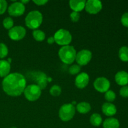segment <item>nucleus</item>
<instances>
[{
	"instance_id": "nucleus-1",
	"label": "nucleus",
	"mask_w": 128,
	"mask_h": 128,
	"mask_svg": "<svg viewBox=\"0 0 128 128\" xmlns=\"http://www.w3.org/2000/svg\"><path fill=\"white\" fill-rule=\"evenodd\" d=\"M26 87V78L22 74L19 72L9 74L2 81L3 91L8 95L12 97L22 94Z\"/></svg>"
},
{
	"instance_id": "nucleus-2",
	"label": "nucleus",
	"mask_w": 128,
	"mask_h": 128,
	"mask_svg": "<svg viewBox=\"0 0 128 128\" xmlns=\"http://www.w3.org/2000/svg\"><path fill=\"white\" fill-rule=\"evenodd\" d=\"M58 56L62 62L71 64L76 60V51L73 46L70 45L62 46L58 51Z\"/></svg>"
},
{
	"instance_id": "nucleus-3",
	"label": "nucleus",
	"mask_w": 128,
	"mask_h": 128,
	"mask_svg": "<svg viewBox=\"0 0 128 128\" xmlns=\"http://www.w3.org/2000/svg\"><path fill=\"white\" fill-rule=\"evenodd\" d=\"M42 22V14L40 11H31L25 18V24L31 30H37Z\"/></svg>"
},
{
	"instance_id": "nucleus-4",
	"label": "nucleus",
	"mask_w": 128,
	"mask_h": 128,
	"mask_svg": "<svg viewBox=\"0 0 128 128\" xmlns=\"http://www.w3.org/2000/svg\"><path fill=\"white\" fill-rule=\"evenodd\" d=\"M55 42L60 46H68L72 41V36L69 31L65 29H60L54 35Z\"/></svg>"
},
{
	"instance_id": "nucleus-5",
	"label": "nucleus",
	"mask_w": 128,
	"mask_h": 128,
	"mask_svg": "<svg viewBox=\"0 0 128 128\" xmlns=\"http://www.w3.org/2000/svg\"><path fill=\"white\" fill-rule=\"evenodd\" d=\"M76 112L74 106L71 104L62 105L59 110V117L62 121L67 122L73 118Z\"/></svg>"
},
{
	"instance_id": "nucleus-6",
	"label": "nucleus",
	"mask_w": 128,
	"mask_h": 128,
	"mask_svg": "<svg viewBox=\"0 0 128 128\" xmlns=\"http://www.w3.org/2000/svg\"><path fill=\"white\" fill-rule=\"evenodd\" d=\"M25 98L29 101H36L41 95V90L34 84H32L26 86L24 91Z\"/></svg>"
},
{
	"instance_id": "nucleus-7",
	"label": "nucleus",
	"mask_w": 128,
	"mask_h": 128,
	"mask_svg": "<svg viewBox=\"0 0 128 128\" xmlns=\"http://www.w3.org/2000/svg\"><path fill=\"white\" fill-rule=\"evenodd\" d=\"M26 30L21 26H13L8 31L9 37L13 41H20L22 40L26 36Z\"/></svg>"
},
{
	"instance_id": "nucleus-8",
	"label": "nucleus",
	"mask_w": 128,
	"mask_h": 128,
	"mask_svg": "<svg viewBox=\"0 0 128 128\" xmlns=\"http://www.w3.org/2000/svg\"><path fill=\"white\" fill-rule=\"evenodd\" d=\"M92 59V52L88 50H82L76 53V61L78 64L85 66L88 64Z\"/></svg>"
},
{
	"instance_id": "nucleus-9",
	"label": "nucleus",
	"mask_w": 128,
	"mask_h": 128,
	"mask_svg": "<svg viewBox=\"0 0 128 128\" xmlns=\"http://www.w3.org/2000/svg\"><path fill=\"white\" fill-rule=\"evenodd\" d=\"M93 85L96 91L104 93L110 90L111 84L108 79L106 78L100 77L95 80Z\"/></svg>"
},
{
	"instance_id": "nucleus-10",
	"label": "nucleus",
	"mask_w": 128,
	"mask_h": 128,
	"mask_svg": "<svg viewBox=\"0 0 128 128\" xmlns=\"http://www.w3.org/2000/svg\"><path fill=\"white\" fill-rule=\"evenodd\" d=\"M32 80L36 83V85L41 89L44 90L48 84V77L45 73L42 72H33L31 74Z\"/></svg>"
},
{
	"instance_id": "nucleus-11",
	"label": "nucleus",
	"mask_w": 128,
	"mask_h": 128,
	"mask_svg": "<svg viewBox=\"0 0 128 128\" xmlns=\"http://www.w3.org/2000/svg\"><path fill=\"white\" fill-rule=\"evenodd\" d=\"M102 8V2L98 0H88L86 2L85 10L91 14H95L101 11Z\"/></svg>"
},
{
	"instance_id": "nucleus-12",
	"label": "nucleus",
	"mask_w": 128,
	"mask_h": 128,
	"mask_svg": "<svg viewBox=\"0 0 128 128\" xmlns=\"http://www.w3.org/2000/svg\"><path fill=\"white\" fill-rule=\"evenodd\" d=\"M8 13L11 16L18 17L21 16L25 12V5L21 2H14L11 4L8 8Z\"/></svg>"
},
{
	"instance_id": "nucleus-13",
	"label": "nucleus",
	"mask_w": 128,
	"mask_h": 128,
	"mask_svg": "<svg viewBox=\"0 0 128 128\" xmlns=\"http://www.w3.org/2000/svg\"><path fill=\"white\" fill-rule=\"evenodd\" d=\"M90 82V76L86 72H81L77 75L75 79V85L79 89H83Z\"/></svg>"
},
{
	"instance_id": "nucleus-14",
	"label": "nucleus",
	"mask_w": 128,
	"mask_h": 128,
	"mask_svg": "<svg viewBox=\"0 0 128 128\" xmlns=\"http://www.w3.org/2000/svg\"><path fill=\"white\" fill-rule=\"evenodd\" d=\"M115 81L118 85L121 86L128 84V73L126 71H121L118 72L115 75Z\"/></svg>"
},
{
	"instance_id": "nucleus-15",
	"label": "nucleus",
	"mask_w": 128,
	"mask_h": 128,
	"mask_svg": "<svg viewBox=\"0 0 128 128\" xmlns=\"http://www.w3.org/2000/svg\"><path fill=\"white\" fill-rule=\"evenodd\" d=\"M102 112L107 116H113L117 112V109L115 105L111 102H104L102 106Z\"/></svg>"
},
{
	"instance_id": "nucleus-16",
	"label": "nucleus",
	"mask_w": 128,
	"mask_h": 128,
	"mask_svg": "<svg viewBox=\"0 0 128 128\" xmlns=\"http://www.w3.org/2000/svg\"><path fill=\"white\" fill-rule=\"evenodd\" d=\"M86 2L85 0H71L69 3L70 8L72 11L80 12L84 9Z\"/></svg>"
},
{
	"instance_id": "nucleus-17",
	"label": "nucleus",
	"mask_w": 128,
	"mask_h": 128,
	"mask_svg": "<svg viewBox=\"0 0 128 128\" xmlns=\"http://www.w3.org/2000/svg\"><path fill=\"white\" fill-rule=\"evenodd\" d=\"M11 65L6 60H0V77L4 78L10 74Z\"/></svg>"
},
{
	"instance_id": "nucleus-18",
	"label": "nucleus",
	"mask_w": 128,
	"mask_h": 128,
	"mask_svg": "<svg viewBox=\"0 0 128 128\" xmlns=\"http://www.w3.org/2000/svg\"><path fill=\"white\" fill-rule=\"evenodd\" d=\"M120 122L114 118H110L104 120L102 123L103 128H120Z\"/></svg>"
},
{
	"instance_id": "nucleus-19",
	"label": "nucleus",
	"mask_w": 128,
	"mask_h": 128,
	"mask_svg": "<svg viewBox=\"0 0 128 128\" xmlns=\"http://www.w3.org/2000/svg\"><path fill=\"white\" fill-rule=\"evenodd\" d=\"M91 110V105L87 102H81L76 105V110L81 114H86Z\"/></svg>"
},
{
	"instance_id": "nucleus-20",
	"label": "nucleus",
	"mask_w": 128,
	"mask_h": 128,
	"mask_svg": "<svg viewBox=\"0 0 128 128\" xmlns=\"http://www.w3.org/2000/svg\"><path fill=\"white\" fill-rule=\"evenodd\" d=\"M90 122L95 127H98L102 124V118L100 114L94 113L90 117Z\"/></svg>"
},
{
	"instance_id": "nucleus-21",
	"label": "nucleus",
	"mask_w": 128,
	"mask_h": 128,
	"mask_svg": "<svg viewBox=\"0 0 128 128\" xmlns=\"http://www.w3.org/2000/svg\"><path fill=\"white\" fill-rule=\"evenodd\" d=\"M119 57L123 62H128V47L122 46L119 50Z\"/></svg>"
},
{
	"instance_id": "nucleus-22",
	"label": "nucleus",
	"mask_w": 128,
	"mask_h": 128,
	"mask_svg": "<svg viewBox=\"0 0 128 128\" xmlns=\"http://www.w3.org/2000/svg\"><path fill=\"white\" fill-rule=\"evenodd\" d=\"M32 36H33L34 39L36 40V41H39V42H41L42 41L45 39L46 37V35L45 33L42 31L40 30H33L32 32Z\"/></svg>"
},
{
	"instance_id": "nucleus-23",
	"label": "nucleus",
	"mask_w": 128,
	"mask_h": 128,
	"mask_svg": "<svg viewBox=\"0 0 128 128\" xmlns=\"http://www.w3.org/2000/svg\"><path fill=\"white\" fill-rule=\"evenodd\" d=\"M116 93L112 90H108L105 92L104 98L108 101V102H111V103L116 100Z\"/></svg>"
},
{
	"instance_id": "nucleus-24",
	"label": "nucleus",
	"mask_w": 128,
	"mask_h": 128,
	"mask_svg": "<svg viewBox=\"0 0 128 128\" xmlns=\"http://www.w3.org/2000/svg\"><path fill=\"white\" fill-rule=\"evenodd\" d=\"M50 92L51 96H58L61 93V88L60 86L57 84L53 85L50 88Z\"/></svg>"
},
{
	"instance_id": "nucleus-25",
	"label": "nucleus",
	"mask_w": 128,
	"mask_h": 128,
	"mask_svg": "<svg viewBox=\"0 0 128 128\" xmlns=\"http://www.w3.org/2000/svg\"><path fill=\"white\" fill-rule=\"evenodd\" d=\"M2 24H3L4 28L10 30V29H11L13 27L14 21L11 18L7 17L4 19L3 21H2Z\"/></svg>"
},
{
	"instance_id": "nucleus-26",
	"label": "nucleus",
	"mask_w": 128,
	"mask_h": 128,
	"mask_svg": "<svg viewBox=\"0 0 128 128\" xmlns=\"http://www.w3.org/2000/svg\"><path fill=\"white\" fill-rule=\"evenodd\" d=\"M8 54V48L5 44L0 43V58L2 59L6 57Z\"/></svg>"
},
{
	"instance_id": "nucleus-27",
	"label": "nucleus",
	"mask_w": 128,
	"mask_h": 128,
	"mask_svg": "<svg viewBox=\"0 0 128 128\" xmlns=\"http://www.w3.org/2000/svg\"><path fill=\"white\" fill-rule=\"evenodd\" d=\"M80 71H81V66L78 64H72L69 68V72L71 75L78 74L80 72Z\"/></svg>"
},
{
	"instance_id": "nucleus-28",
	"label": "nucleus",
	"mask_w": 128,
	"mask_h": 128,
	"mask_svg": "<svg viewBox=\"0 0 128 128\" xmlns=\"http://www.w3.org/2000/svg\"><path fill=\"white\" fill-rule=\"evenodd\" d=\"M8 8V3L5 0H0V14H2L6 12Z\"/></svg>"
},
{
	"instance_id": "nucleus-29",
	"label": "nucleus",
	"mask_w": 128,
	"mask_h": 128,
	"mask_svg": "<svg viewBox=\"0 0 128 128\" xmlns=\"http://www.w3.org/2000/svg\"><path fill=\"white\" fill-rule=\"evenodd\" d=\"M120 96L123 98H128V86H124L121 87L120 90Z\"/></svg>"
},
{
	"instance_id": "nucleus-30",
	"label": "nucleus",
	"mask_w": 128,
	"mask_h": 128,
	"mask_svg": "<svg viewBox=\"0 0 128 128\" xmlns=\"http://www.w3.org/2000/svg\"><path fill=\"white\" fill-rule=\"evenodd\" d=\"M70 18H71V20L72 22H76L80 20V12H75V11H72V12L70 14Z\"/></svg>"
},
{
	"instance_id": "nucleus-31",
	"label": "nucleus",
	"mask_w": 128,
	"mask_h": 128,
	"mask_svg": "<svg viewBox=\"0 0 128 128\" xmlns=\"http://www.w3.org/2000/svg\"><path fill=\"white\" fill-rule=\"evenodd\" d=\"M121 22L124 26L128 28V12H125L122 15Z\"/></svg>"
},
{
	"instance_id": "nucleus-32",
	"label": "nucleus",
	"mask_w": 128,
	"mask_h": 128,
	"mask_svg": "<svg viewBox=\"0 0 128 128\" xmlns=\"http://www.w3.org/2000/svg\"><path fill=\"white\" fill-rule=\"evenodd\" d=\"M32 2L38 6H42V5H44L45 4L47 3L48 1H47V0H33Z\"/></svg>"
},
{
	"instance_id": "nucleus-33",
	"label": "nucleus",
	"mask_w": 128,
	"mask_h": 128,
	"mask_svg": "<svg viewBox=\"0 0 128 128\" xmlns=\"http://www.w3.org/2000/svg\"><path fill=\"white\" fill-rule=\"evenodd\" d=\"M47 42L50 44H52L54 42H55L54 39V37L51 36V37H50L49 38H48L47 40Z\"/></svg>"
},
{
	"instance_id": "nucleus-34",
	"label": "nucleus",
	"mask_w": 128,
	"mask_h": 128,
	"mask_svg": "<svg viewBox=\"0 0 128 128\" xmlns=\"http://www.w3.org/2000/svg\"><path fill=\"white\" fill-rule=\"evenodd\" d=\"M20 2H21L22 4H23L24 5H25V4L28 3V2H30V1H29V0H28V1H24H24H20Z\"/></svg>"
},
{
	"instance_id": "nucleus-35",
	"label": "nucleus",
	"mask_w": 128,
	"mask_h": 128,
	"mask_svg": "<svg viewBox=\"0 0 128 128\" xmlns=\"http://www.w3.org/2000/svg\"><path fill=\"white\" fill-rule=\"evenodd\" d=\"M8 62L10 64H11V58H8Z\"/></svg>"
},
{
	"instance_id": "nucleus-36",
	"label": "nucleus",
	"mask_w": 128,
	"mask_h": 128,
	"mask_svg": "<svg viewBox=\"0 0 128 128\" xmlns=\"http://www.w3.org/2000/svg\"><path fill=\"white\" fill-rule=\"evenodd\" d=\"M17 128L14 127V126H12V127H11V128Z\"/></svg>"
}]
</instances>
